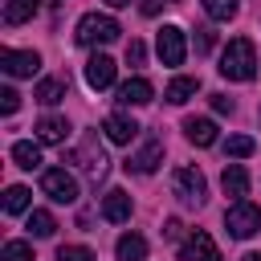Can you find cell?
Masks as SVG:
<instances>
[{
	"label": "cell",
	"instance_id": "obj_1",
	"mask_svg": "<svg viewBox=\"0 0 261 261\" xmlns=\"http://www.w3.org/2000/svg\"><path fill=\"white\" fill-rule=\"evenodd\" d=\"M220 73L228 82H249L257 73V49H253L249 37H232L228 41V49L220 53Z\"/></svg>",
	"mask_w": 261,
	"mask_h": 261
},
{
	"label": "cell",
	"instance_id": "obj_2",
	"mask_svg": "<svg viewBox=\"0 0 261 261\" xmlns=\"http://www.w3.org/2000/svg\"><path fill=\"white\" fill-rule=\"evenodd\" d=\"M122 29H118V20L114 16H106V12H86L82 20H77V45H110L114 37H118Z\"/></svg>",
	"mask_w": 261,
	"mask_h": 261
},
{
	"label": "cell",
	"instance_id": "obj_3",
	"mask_svg": "<svg viewBox=\"0 0 261 261\" xmlns=\"http://www.w3.org/2000/svg\"><path fill=\"white\" fill-rule=\"evenodd\" d=\"M224 228H228L237 241H249V237L261 228V212H257L249 200H237V204L224 212Z\"/></svg>",
	"mask_w": 261,
	"mask_h": 261
},
{
	"label": "cell",
	"instance_id": "obj_4",
	"mask_svg": "<svg viewBox=\"0 0 261 261\" xmlns=\"http://www.w3.org/2000/svg\"><path fill=\"white\" fill-rule=\"evenodd\" d=\"M41 192H45L49 200H57V204H73V200H77V179H73L65 167H49V171L41 175Z\"/></svg>",
	"mask_w": 261,
	"mask_h": 261
},
{
	"label": "cell",
	"instance_id": "obj_5",
	"mask_svg": "<svg viewBox=\"0 0 261 261\" xmlns=\"http://www.w3.org/2000/svg\"><path fill=\"white\" fill-rule=\"evenodd\" d=\"M155 49H159V61H163V65H184V53H188L184 29H179V24H163L159 37H155Z\"/></svg>",
	"mask_w": 261,
	"mask_h": 261
},
{
	"label": "cell",
	"instance_id": "obj_6",
	"mask_svg": "<svg viewBox=\"0 0 261 261\" xmlns=\"http://www.w3.org/2000/svg\"><path fill=\"white\" fill-rule=\"evenodd\" d=\"M171 188H175V196L184 200V204H204V175L196 171V167H175V175H171Z\"/></svg>",
	"mask_w": 261,
	"mask_h": 261
},
{
	"label": "cell",
	"instance_id": "obj_7",
	"mask_svg": "<svg viewBox=\"0 0 261 261\" xmlns=\"http://www.w3.org/2000/svg\"><path fill=\"white\" fill-rule=\"evenodd\" d=\"M0 69L4 73H12V77H33L37 69H41V57L33 53V49H0Z\"/></svg>",
	"mask_w": 261,
	"mask_h": 261
},
{
	"label": "cell",
	"instance_id": "obj_8",
	"mask_svg": "<svg viewBox=\"0 0 261 261\" xmlns=\"http://www.w3.org/2000/svg\"><path fill=\"white\" fill-rule=\"evenodd\" d=\"M163 163V139H147L130 159H126V171H139V175H151L155 167Z\"/></svg>",
	"mask_w": 261,
	"mask_h": 261
},
{
	"label": "cell",
	"instance_id": "obj_9",
	"mask_svg": "<svg viewBox=\"0 0 261 261\" xmlns=\"http://www.w3.org/2000/svg\"><path fill=\"white\" fill-rule=\"evenodd\" d=\"M179 261H220V249H216V241H212L208 232H200V228H196V232L184 241Z\"/></svg>",
	"mask_w": 261,
	"mask_h": 261
},
{
	"label": "cell",
	"instance_id": "obj_10",
	"mask_svg": "<svg viewBox=\"0 0 261 261\" xmlns=\"http://www.w3.org/2000/svg\"><path fill=\"white\" fill-rule=\"evenodd\" d=\"M114 82V61L106 57V53H94L90 61H86V86L90 90H106Z\"/></svg>",
	"mask_w": 261,
	"mask_h": 261
},
{
	"label": "cell",
	"instance_id": "obj_11",
	"mask_svg": "<svg viewBox=\"0 0 261 261\" xmlns=\"http://www.w3.org/2000/svg\"><path fill=\"white\" fill-rule=\"evenodd\" d=\"M102 130H106V139H110V143L126 147V143L139 135V122H135V118H126V114H110V118L102 122Z\"/></svg>",
	"mask_w": 261,
	"mask_h": 261
},
{
	"label": "cell",
	"instance_id": "obj_12",
	"mask_svg": "<svg viewBox=\"0 0 261 261\" xmlns=\"http://www.w3.org/2000/svg\"><path fill=\"white\" fill-rule=\"evenodd\" d=\"M151 94H155V90H151L147 77H130V82L118 86V102H122V106H147Z\"/></svg>",
	"mask_w": 261,
	"mask_h": 261
},
{
	"label": "cell",
	"instance_id": "obj_13",
	"mask_svg": "<svg viewBox=\"0 0 261 261\" xmlns=\"http://www.w3.org/2000/svg\"><path fill=\"white\" fill-rule=\"evenodd\" d=\"M220 188H224V196L245 200V196H249V171H245L241 163H228V167H224V175H220Z\"/></svg>",
	"mask_w": 261,
	"mask_h": 261
},
{
	"label": "cell",
	"instance_id": "obj_14",
	"mask_svg": "<svg viewBox=\"0 0 261 261\" xmlns=\"http://www.w3.org/2000/svg\"><path fill=\"white\" fill-rule=\"evenodd\" d=\"M102 216L110 220V224H122V220H130V196L126 192H106V200H102Z\"/></svg>",
	"mask_w": 261,
	"mask_h": 261
},
{
	"label": "cell",
	"instance_id": "obj_15",
	"mask_svg": "<svg viewBox=\"0 0 261 261\" xmlns=\"http://www.w3.org/2000/svg\"><path fill=\"white\" fill-rule=\"evenodd\" d=\"M184 135H188V143H196V147H212V143H216V122H212V118H188V122H184Z\"/></svg>",
	"mask_w": 261,
	"mask_h": 261
},
{
	"label": "cell",
	"instance_id": "obj_16",
	"mask_svg": "<svg viewBox=\"0 0 261 261\" xmlns=\"http://www.w3.org/2000/svg\"><path fill=\"white\" fill-rule=\"evenodd\" d=\"M114 253H118V261H147V241L139 232H126V237H118Z\"/></svg>",
	"mask_w": 261,
	"mask_h": 261
},
{
	"label": "cell",
	"instance_id": "obj_17",
	"mask_svg": "<svg viewBox=\"0 0 261 261\" xmlns=\"http://www.w3.org/2000/svg\"><path fill=\"white\" fill-rule=\"evenodd\" d=\"M196 90H200V82H196V77H171V82H167V90H163V98H167V102H175V106H184Z\"/></svg>",
	"mask_w": 261,
	"mask_h": 261
},
{
	"label": "cell",
	"instance_id": "obj_18",
	"mask_svg": "<svg viewBox=\"0 0 261 261\" xmlns=\"http://www.w3.org/2000/svg\"><path fill=\"white\" fill-rule=\"evenodd\" d=\"M77 159H82V167H86L90 175H102V171H106V155H102V147H98L94 139H86V143H82Z\"/></svg>",
	"mask_w": 261,
	"mask_h": 261
},
{
	"label": "cell",
	"instance_id": "obj_19",
	"mask_svg": "<svg viewBox=\"0 0 261 261\" xmlns=\"http://www.w3.org/2000/svg\"><path fill=\"white\" fill-rule=\"evenodd\" d=\"M37 8H41V0H8L4 4V20L8 24H24V20L37 16Z\"/></svg>",
	"mask_w": 261,
	"mask_h": 261
},
{
	"label": "cell",
	"instance_id": "obj_20",
	"mask_svg": "<svg viewBox=\"0 0 261 261\" xmlns=\"http://www.w3.org/2000/svg\"><path fill=\"white\" fill-rule=\"evenodd\" d=\"M65 135H69V126H65V118H41L37 122V139L41 143H65Z\"/></svg>",
	"mask_w": 261,
	"mask_h": 261
},
{
	"label": "cell",
	"instance_id": "obj_21",
	"mask_svg": "<svg viewBox=\"0 0 261 261\" xmlns=\"http://www.w3.org/2000/svg\"><path fill=\"white\" fill-rule=\"evenodd\" d=\"M12 159H16V167L33 171V167H41V147L29 143V139H20V143H12Z\"/></svg>",
	"mask_w": 261,
	"mask_h": 261
},
{
	"label": "cell",
	"instance_id": "obj_22",
	"mask_svg": "<svg viewBox=\"0 0 261 261\" xmlns=\"http://www.w3.org/2000/svg\"><path fill=\"white\" fill-rule=\"evenodd\" d=\"M53 228H57V220L45 208H33L29 212V237H53Z\"/></svg>",
	"mask_w": 261,
	"mask_h": 261
},
{
	"label": "cell",
	"instance_id": "obj_23",
	"mask_svg": "<svg viewBox=\"0 0 261 261\" xmlns=\"http://www.w3.org/2000/svg\"><path fill=\"white\" fill-rule=\"evenodd\" d=\"M37 102H45V106H53V102H61L65 98V82H57V77H45L41 86H37V94H33Z\"/></svg>",
	"mask_w": 261,
	"mask_h": 261
},
{
	"label": "cell",
	"instance_id": "obj_24",
	"mask_svg": "<svg viewBox=\"0 0 261 261\" xmlns=\"http://www.w3.org/2000/svg\"><path fill=\"white\" fill-rule=\"evenodd\" d=\"M29 200H33V192H29V188H20V184H12V188L4 192V212H12V216H16V212H24V208H29Z\"/></svg>",
	"mask_w": 261,
	"mask_h": 261
},
{
	"label": "cell",
	"instance_id": "obj_25",
	"mask_svg": "<svg viewBox=\"0 0 261 261\" xmlns=\"http://www.w3.org/2000/svg\"><path fill=\"white\" fill-rule=\"evenodd\" d=\"M237 8H241V0H204V12H208L212 20H232Z\"/></svg>",
	"mask_w": 261,
	"mask_h": 261
},
{
	"label": "cell",
	"instance_id": "obj_26",
	"mask_svg": "<svg viewBox=\"0 0 261 261\" xmlns=\"http://www.w3.org/2000/svg\"><path fill=\"white\" fill-rule=\"evenodd\" d=\"M0 261H33V245L29 241H8L4 253H0Z\"/></svg>",
	"mask_w": 261,
	"mask_h": 261
},
{
	"label": "cell",
	"instance_id": "obj_27",
	"mask_svg": "<svg viewBox=\"0 0 261 261\" xmlns=\"http://www.w3.org/2000/svg\"><path fill=\"white\" fill-rule=\"evenodd\" d=\"M57 261H98V253L86 249V245H61L57 249Z\"/></svg>",
	"mask_w": 261,
	"mask_h": 261
},
{
	"label": "cell",
	"instance_id": "obj_28",
	"mask_svg": "<svg viewBox=\"0 0 261 261\" xmlns=\"http://www.w3.org/2000/svg\"><path fill=\"white\" fill-rule=\"evenodd\" d=\"M253 147H257V143H253L249 135H232V139L224 143V151H228L232 159H245V155H253Z\"/></svg>",
	"mask_w": 261,
	"mask_h": 261
},
{
	"label": "cell",
	"instance_id": "obj_29",
	"mask_svg": "<svg viewBox=\"0 0 261 261\" xmlns=\"http://www.w3.org/2000/svg\"><path fill=\"white\" fill-rule=\"evenodd\" d=\"M126 61H130V65H143V61H147V45H143V41H130V45H126Z\"/></svg>",
	"mask_w": 261,
	"mask_h": 261
},
{
	"label": "cell",
	"instance_id": "obj_30",
	"mask_svg": "<svg viewBox=\"0 0 261 261\" xmlns=\"http://www.w3.org/2000/svg\"><path fill=\"white\" fill-rule=\"evenodd\" d=\"M16 106H20V94L16 90H0V110L4 114H16Z\"/></svg>",
	"mask_w": 261,
	"mask_h": 261
},
{
	"label": "cell",
	"instance_id": "obj_31",
	"mask_svg": "<svg viewBox=\"0 0 261 261\" xmlns=\"http://www.w3.org/2000/svg\"><path fill=\"white\" fill-rule=\"evenodd\" d=\"M212 49V33L208 29H196V53H208Z\"/></svg>",
	"mask_w": 261,
	"mask_h": 261
},
{
	"label": "cell",
	"instance_id": "obj_32",
	"mask_svg": "<svg viewBox=\"0 0 261 261\" xmlns=\"http://www.w3.org/2000/svg\"><path fill=\"white\" fill-rule=\"evenodd\" d=\"M212 110H216V114H232V98H224V94H212Z\"/></svg>",
	"mask_w": 261,
	"mask_h": 261
},
{
	"label": "cell",
	"instance_id": "obj_33",
	"mask_svg": "<svg viewBox=\"0 0 261 261\" xmlns=\"http://www.w3.org/2000/svg\"><path fill=\"white\" fill-rule=\"evenodd\" d=\"M167 0H139V8H143V16H155L159 8H163Z\"/></svg>",
	"mask_w": 261,
	"mask_h": 261
},
{
	"label": "cell",
	"instance_id": "obj_34",
	"mask_svg": "<svg viewBox=\"0 0 261 261\" xmlns=\"http://www.w3.org/2000/svg\"><path fill=\"white\" fill-rule=\"evenodd\" d=\"M179 232H184V224H179V220H167V224H163V237H167V241H175Z\"/></svg>",
	"mask_w": 261,
	"mask_h": 261
},
{
	"label": "cell",
	"instance_id": "obj_35",
	"mask_svg": "<svg viewBox=\"0 0 261 261\" xmlns=\"http://www.w3.org/2000/svg\"><path fill=\"white\" fill-rule=\"evenodd\" d=\"M106 4H110V8H126L130 0H106Z\"/></svg>",
	"mask_w": 261,
	"mask_h": 261
},
{
	"label": "cell",
	"instance_id": "obj_36",
	"mask_svg": "<svg viewBox=\"0 0 261 261\" xmlns=\"http://www.w3.org/2000/svg\"><path fill=\"white\" fill-rule=\"evenodd\" d=\"M241 261H261V253H245V257H241Z\"/></svg>",
	"mask_w": 261,
	"mask_h": 261
},
{
	"label": "cell",
	"instance_id": "obj_37",
	"mask_svg": "<svg viewBox=\"0 0 261 261\" xmlns=\"http://www.w3.org/2000/svg\"><path fill=\"white\" fill-rule=\"evenodd\" d=\"M167 4H179V0H167Z\"/></svg>",
	"mask_w": 261,
	"mask_h": 261
}]
</instances>
